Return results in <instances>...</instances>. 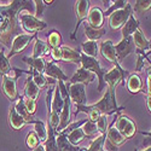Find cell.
I'll list each match as a JSON object with an SVG mask.
<instances>
[{"label":"cell","mask_w":151,"mask_h":151,"mask_svg":"<svg viewBox=\"0 0 151 151\" xmlns=\"http://www.w3.org/2000/svg\"><path fill=\"white\" fill-rule=\"evenodd\" d=\"M115 88H111V87H106V92L103 94L102 99L99 102L92 104V105H86L87 109H96L98 110L102 115L109 116L112 115L115 112H119L120 110H122V108H119L116 104V93H115Z\"/></svg>","instance_id":"7a4b0ae2"},{"label":"cell","mask_w":151,"mask_h":151,"mask_svg":"<svg viewBox=\"0 0 151 151\" xmlns=\"http://www.w3.org/2000/svg\"><path fill=\"white\" fill-rule=\"evenodd\" d=\"M45 76L47 79H52V80H58V81H63V82H68L69 79L67 75L63 73V70L56 64L55 62H48L46 63V68H45Z\"/></svg>","instance_id":"5bb4252c"},{"label":"cell","mask_w":151,"mask_h":151,"mask_svg":"<svg viewBox=\"0 0 151 151\" xmlns=\"http://www.w3.org/2000/svg\"><path fill=\"white\" fill-rule=\"evenodd\" d=\"M81 128L85 133V135L87 138H91V137H97V134L99 133V129L97 128V124L92 121H90L88 119L86 120V122L81 126Z\"/></svg>","instance_id":"8d00e7d4"},{"label":"cell","mask_w":151,"mask_h":151,"mask_svg":"<svg viewBox=\"0 0 151 151\" xmlns=\"http://www.w3.org/2000/svg\"><path fill=\"white\" fill-rule=\"evenodd\" d=\"M127 88L131 93L135 94V93H139L143 91V81L140 79V76L138 74H131L128 79H127Z\"/></svg>","instance_id":"484cf974"},{"label":"cell","mask_w":151,"mask_h":151,"mask_svg":"<svg viewBox=\"0 0 151 151\" xmlns=\"http://www.w3.org/2000/svg\"><path fill=\"white\" fill-rule=\"evenodd\" d=\"M87 18H88V24L91 27L100 29L103 27V24H104V12L102 11L100 7L94 6V7H92L90 10Z\"/></svg>","instance_id":"2e32d148"},{"label":"cell","mask_w":151,"mask_h":151,"mask_svg":"<svg viewBox=\"0 0 151 151\" xmlns=\"http://www.w3.org/2000/svg\"><path fill=\"white\" fill-rule=\"evenodd\" d=\"M81 67L86 70H88L91 73H93L97 79H98V88L97 91L100 93L104 87H106L105 82H104V75L106 74V70L103 69L100 67V63L97 58H92V57H88V56H85L83 53H81Z\"/></svg>","instance_id":"3957f363"},{"label":"cell","mask_w":151,"mask_h":151,"mask_svg":"<svg viewBox=\"0 0 151 151\" xmlns=\"http://www.w3.org/2000/svg\"><path fill=\"white\" fill-rule=\"evenodd\" d=\"M142 134L147 137L146 139L144 140V144H143L144 147H150L151 146V132H142Z\"/></svg>","instance_id":"bcb514c9"},{"label":"cell","mask_w":151,"mask_h":151,"mask_svg":"<svg viewBox=\"0 0 151 151\" xmlns=\"http://www.w3.org/2000/svg\"><path fill=\"white\" fill-rule=\"evenodd\" d=\"M26 145L29 150H34L36 146H39L40 145V140H39V138H37L36 133L34 131L29 132L27 134V138H26Z\"/></svg>","instance_id":"ab89813d"},{"label":"cell","mask_w":151,"mask_h":151,"mask_svg":"<svg viewBox=\"0 0 151 151\" xmlns=\"http://www.w3.org/2000/svg\"><path fill=\"white\" fill-rule=\"evenodd\" d=\"M103 151H105V150H103Z\"/></svg>","instance_id":"11a10c76"},{"label":"cell","mask_w":151,"mask_h":151,"mask_svg":"<svg viewBox=\"0 0 151 151\" xmlns=\"http://www.w3.org/2000/svg\"><path fill=\"white\" fill-rule=\"evenodd\" d=\"M27 74H30L32 76H33V81L34 83L39 87L40 90L42 88H46L47 85H48V81H47V78L45 76L44 74H39V73H35V71H26Z\"/></svg>","instance_id":"74e56055"},{"label":"cell","mask_w":151,"mask_h":151,"mask_svg":"<svg viewBox=\"0 0 151 151\" xmlns=\"http://www.w3.org/2000/svg\"><path fill=\"white\" fill-rule=\"evenodd\" d=\"M105 138H106V133H102L100 135L96 137L90 144V146L87 149H83V151H103Z\"/></svg>","instance_id":"836d02e7"},{"label":"cell","mask_w":151,"mask_h":151,"mask_svg":"<svg viewBox=\"0 0 151 151\" xmlns=\"http://www.w3.org/2000/svg\"><path fill=\"white\" fill-rule=\"evenodd\" d=\"M15 109H16V111L18 112V114L26 120L28 123H32V121H33V117L28 114V111H27V108H26V104H24V98L23 97H18V99H17V102H16V104H15Z\"/></svg>","instance_id":"d6a6232c"},{"label":"cell","mask_w":151,"mask_h":151,"mask_svg":"<svg viewBox=\"0 0 151 151\" xmlns=\"http://www.w3.org/2000/svg\"><path fill=\"white\" fill-rule=\"evenodd\" d=\"M32 123L34 124V132L36 133L40 143H45L47 139V126L40 120H33Z\"/></svg>","instance_id":"f546056e"},{"label":"cell","mask_w":151,"mask_h":151,"mask_svg":"<svg viewBox=\"0 0 151 151\" xmlns=\"http://www.w3.org/2000/svg\"><path fill=\"white\" fill-rule=\"evenodd\" d=\"M68 93L70 100L75 104V106H82L86 105L87 96H86V86L82 83H73L68 82Z\"/></svg>","instance_id":"9c48e42d"},{"label":"cell","mask_w":151,"mask_h":151,"mask_svg":"<svg viewBox=\"0 0 151 151\" xmlns=\"http://www.w3.org/2000/svg\"><path fill=\"white\" fill-rule=\"evenodd\" d=\"M34 5H35V17L37 19L42 21V15H44V7L45 4L42 0H34Z\"/></svg>","instance_id":"b9f144b4"},{"label":"cell","mask_w":151,"mask_h":151,"mask_svg":"<svg viewBox=\"0 0 151 151\" xmlns=\"http://www.w3.org/2000/svg\"><path fill=\"white\" fill-rule=\"evenodd\" d=\"M115 127L126 139L133 138V135L137 132L135 123L128 116H124V115H120L117 119H115Z\"/></svg>","instance_id":"30bf717a"},{"label":"cell","mask_w":151,"mask_h":151,"mask_svg":"<svg viewBox=\"0 0 151 151\" xmlns=\"http://www.w3.org/2000/svg\"><path fill=\"white\" fill-rule=\"evenodd\" d=\"M138 28H139V21H138V18L134 15H131L128 21L122 27V39L132 36Z\"/></svg>","instance_id":"d4e9b609"},{"label":"cell","mask_w":151,"mask_h":151,"mask_svg":"<svg viewBox=\"0 0 151 151\" xmlns=\"http://www.w3.org/2000/svg\"><path fill=\"white\" fill-rule=\"evenodd\" d=\"M131 15H133V10H132V6H131L129 3L126 5V7L112 12V14L109 16V27H110V29L111 30H119L120 28H122L126 24V22L128 21Z\"/></svg>","instance_id":"5b68a950"},{"label":"cell","mask_w":151,"mask_h":151,"mask_svg":"<svg viewBox=\"0 0 151 151\" xmlns=\"http://www.w3.org/2000/svg\"><path fill=\"white\" fill-rule=\"evenodd\" d=\"M9 124L12 129L21 131L24 126L28 124V122L16 111L15 106H12V108H10V111H9Z\"/></svg>","instance_id":"ffe728a7"},{"label":"cell","mask_w":151,"mask_h":151,"mask_svg":"<svg viewBox=\"0 0 151 151\" xmlns=\"http://www.w3.org/2000/svg\"><path fill=\"white\" fill-rule=\"evenodd\" d=\"M33 151H45V147H44V145H41V144H40L39 146H36Z\"/></svg>","instance_id":"681fc988"},{"label":"cell","mask_w":151,"mask_h":151,"mask_svg":"<svg viewBox=\"0 0 151 151\" xmlns=\"http://www.w3.org/2000/svg\"><path fill=\"white\" fill-rule=\"evenodd\" d=\"M70 108H71V100L68 96L64 98V105H63L62 112L59 115V124H58L55 133H58V134L62 133L70 124V120H71V109Z\"/></svg>","instance_id":"7c38bea8"},{"label":"cell","mask_w":151,"mask_h":151,"mask_svg":"<svg viewBox=\"0 0 151 151\" xmlns=\"http://www.w3.org/2000/svg\"><path fill=\"white\" fill-rule=\"evenodd\" d=\"M83 30H85V35L87 36L88 41H96V40L100 39V37L106 33V30L104 28H100V29L93 28L87 22L83 23Z\"/></svg>","instance_id":"4316f807"},{"label":"cell","mask_w":151,"mask_h":151,"mask_svg":"<svg viewBox=\"0 0 151 151\" xmlns=\"http://www.w3.org/2000/svg\"><path fill=\"white\" fill-rule=\"evenodd\" d=\"M47 139L44 143L45 151H58V145H57V137L55 133V129L51 127V124L47 121Z\"/></svg>","instance_id":"cb8c5ba5"},{"label":"cell","mask_w":151,"mask_h":151,"mask_svg":"<svg viewBox=\"0 0 151 151\" xmlns=\"http://www.w3.org/2000/svg\"><path fill=\"white\" fill-rule=\"evenodd\" d=\"M47 46L50 48H57V47H60L62 45V35L57 32V30H52L47 35V41H46Z\"/></svg>","instance_id":"d590c367"},{"label":"cell","mask_w":151,"mask_h":151,"mask_svg":"<svg viewBox=\"0 0 151 151\" xmlns=\"http://www.w3.org/2000/svg\"><path fill=\"white\" fill-rule=\"evenodd\" d=\"M106 140L111 144V145H114V146H116V147H119V146H121L126 140V138L117 131V128L115 127V120H114V122L111 123V126L108 128V131H106Z\"/></svg>","instance_id":"ac0fdd59"},{"label":"cell","mask_w":151,"mask_h":151,"mask_svg":"<svg viewBox=\"0 0 151 151\" xmlns=\"http://www.w3.org/2000/svg\"><path fill=\"white\" fill-rule=\"evenodd\" d=\"M22 60L29 65V71H35L39 74H44L46 68V62L42 58H33V57H23Z\"/></svg>","instance_id":"44dd1931"},{"label":"cell","mask_w":151,"mask_h":151,"mask_svg":"<svg viewBox=\"0 0 151 151\" xmlns=\"http://www.w3.org/2000/svg\"><path fill=\"white\" fill-rule=\"evenodd\" d=\"M96 124H97V128L99 129V132L106 133L108 128H106V116H105V115L100 116V117L98 119V121L96 122Z\"/></svg>","instance_id":"ee69618b"},{"label":"cell","mask_w":151,"mask_h":151,"mask_svg":"<svg viewBox=\"0 0 151 151\" xmlns=\"http://www.w3.org/2000/svg\"><path fill=\"white\" fill-rule=\"evenodd\" d=\"M34 1L27 0H12V3L7 7H0V42L5 47L11 48V44L14 39L19 35L21 28L18 16L23 10L29 12H35Z\"/></svg>","instance_id":"6da1fadb"},{"label":"cell","mask_w":151,"mask_h":151,"mask_svg":"<svg viewBox=\"0 0 151 151\" xmlns=\"http://www.w3.org/2000/svg\"><path fill=\"white\" fill-rule=\"evenodd\" d=\"M132 39L135 45V48L139 50V51H145V50L150 48V41L145 37V35L140 28H138L135 30V33L132 35Z\"/></svg>","instance_id":"603a6c76"},{"label":"cell","mask_w":151,"mask_h":151,"mask_svg":"<svg viewBox=\"0 0 151 151\" xmlns=\"http://www.w3.org/2000/svg\"><path fill=\"white\" fill-rule=\"evenodd\" d=\"M47 50L48 46L45 41H42L39 37H36L35 44H34V48H33V58H42V56L47 55Z\"/></svg>","instance_id":"4dcf8cb0"},{"label":"cell","mask_w":151,"mask_h":151,"mask_svg":"<svg viewBox=\"0 0 151 151\" xmlns=\"http://www.w3.org/2000/svg\"><path fill=\"white\" fill-rule=\"evenodd\" d=\"M57 145H58V151H83L82 147L71 145L63 133H59L57 137Z\"/></svg>","instance_id":"f1b7e54d"},{"label":"cell","mask_w":151,"mask_h":151,"mask_svg":"<svg viewBox=\"0 0 151 151\" xmlns=\"http://www.w3.org/2000/svg\"><path fill=\"white\" fill-rule=\"evenodd\" d=\"M24 73V70L21 69H15V76H10V75H6V76L3 78V93L4 96L10 100V102H15V100L18 99V91H17V80L21 75Z\"/></svg>","instance_id":"277c9868"},{"label":"cell","mask_w":151,"mask_h":151,"mask_svg":"<svg viewBox=\"0 0 151 151\" xmlns=\"http://www.w3.org/2000/svg\"><path fill=\"white\" fill-rule=\"evenodd\" d=\"M81 48H82V52L85 56H88L92 58H96L98 56V44L96 41H86L81 44Z\"/></svg>","instance_id":"1f68e13d"},{"label":"cell","mask_w":151,"mask_h":151,"mask_svg":"<svg viewBox=\"0 0 151 151\" xmlns=\"http://www.w3.org/2000/svg\"><path fill=\"white\" fill-rule=\"evenodd\" d=\"M150 53H151V41H150V48H149V52L146 53V56H147V55H150Z\"/></svg>","instance_id":"f5cc1de1"},{"label":"cell","mask_w":151,"mask_h":151,"mask_svg":"<svg viewBox=\"0 0 151 151\" xmlns=\"http://www.w3.org/2000/svg\"><path fill=\"white\" fill-rule=\"evenodd\" d=\"M135 45L133 42L132 36L124 37L122 39L117 45H115V51H116V57L119 62H122L126 57H128L131 53L135 52Z\"/></svg>","instance_id":"8fae6325"},{"label":"cell","mask_w":151,"mask_h":151,"mask_svg":"<svg viewBox=\"0 0 151 151\" xmlns=\"http://www.w3.org/2000/svg\"><path fill=\"white\" fill-rule=\"evenodd\" d=\"M11 65H10V60L7 59V57L5 56L4 48L0 50V76H6L11 71Z\"/></svg>","instance_id":"e575fe53"},{"label":"cell","mask_w":151,"mask_h":151,"mask_svg":"<svg viewBox=\"0 0 151 151\" xmlns=\"http://www.w3.org/2000/svg\"><path fill=\"white\" fill-rule=\"evenodd\" d=\"M134 10L139 14H145V12L151 10V0H137Z\"/></svg>","instance_id":"60d3db41"},{"label":"cell","mask_w":151,"mask_h":151,"mask_svg":"<svg viewBox=\"0 0 151 151\" xmlns=\"http://www.w3.org/2000/svg\"><path fill=\"white\" fill-rule=\"evenodd\" d=\"M62 62L73 63V64H80L81 65V53L78 52L69 46H62Z\"/></svg>","instance_id":"d6986e66"},{"label":"cell","mask_w":151,"mask_h":151,"mask_svg":"<svg viewBox=\"0 0 151 151\" xmlns=\"http://www.w3.org/2000/svg\"><path fill=\"white\" fill-rule=\"evenodd\" d=\"M100 53L102 56L110 63H119L117 57H116V51H115V45L112 44L111 40H105L100 44Z\"/></svg>","instance_id":"e0dca14e"},{"label":"cell","mask_w":151,"mask_h":151,"mask_svg":"<svg viewBox=\"0 0 151 151\" xmlns=\"http://www.w3.org/2000/svg\"><path fill=\"white\" fill-rule=\"evenodd\" d=\"M134 151H139V150H134ZM143 151H151V146L147 147V149H145V150H143Z\"/></svg>","instance_id":"816d5d0a"},{"label":"cell","mask_w":151,"mask_h":151,"mask_svg":"<svg viewBox=\"0 0 151 151\" xmlns=\"http://www.w3.org/2000/svg\"><path fill=\"white\" fill-rule=\"evenodd\" d=\"M147 91H146V94H149L151 92V67L147 68Z\"/></svg>","instance_id":"7dc6e473"},{"label":"cell","mask_w":151,"mask_h":151,"mask_svg":"<svg viewBox=\"0 0 151 151\" xmlns=\"http://www.w3.org/2000/svg\"><path fill=\"white\" fill-rule=\"evenodd\" d=\"M24 104H26L28 114L30 116L34 115L35 111H36V100H34V99H24Z\"/></svg>","instance_id":"7bdbcfd3"},{"label":"cell","mask_w":151,"mask_h":151,"mask_svg":"<svg viewBox=\"0 0 151 151\" xmlns=\"http://www.w3.org/2000/svg\"><path fill=\"white\" fill-rule=\"evenodd\" d=\"M146 96H150V97H151V92H150V93H149V94H146Z\"/></svg>","instance_id":"db71d44e"},{"label":"cell","mask_w":151,"mask_h":151,"mask_svg":"<svg viewBox=\"0 0 151 151\" xmlns=\"http://www.w3.org/2000/svg\"><path fill=\"white\" fill-rule=\"evenodd\" d=\"M146 106H147V110L151 114V97L150 96H146Z\"/></svg>","instance_id":"c3c4849f"},{"label":"cell","mask_w":151,"mask_h":151,"mask_svg":"<svg viewBox=\"0 0 151 151\" xmlns=\"http://www.w3.org/2000/svg\"><path fill=\"white\" fill-rule=\"evenodd\" d=\"M51 57H52L53 62L62 60V50H60V47H57V48H52L51 50Z\"/></svg>","instance_id":"f6af8a7d"},{"label":"cell","mask_w":151,"mask_h":151,"mask_svg":"<svg viewBox=\"0 0 151 151\" xmlns=\"http://www.w3.org/2000/svg\"><path fill=\"white\" fill-rule=\"evenodd\" d=\"M127 70H124L123 68H121V65L119 63L114 65L111 70H109L105 75H104V82L106 85V87H111V88H115L122 82L123 85H126V75H127Z\"/></svg>","instance_id":"52a82bcc"},{"label":"cell","mask_w":151,"mask_h":151,"mask_svg":"<svg viewBox=\"0 0 151 151\" xmlns=\"http://www.w3.org/2000/svg\"><path fill=\"white\" fill-rule=\"evenodd\" d=\"M90 12V1L87 0H79V1L75 3V14H76V26H75V29L71 34V39H75V34L78 32V28L80 26V23L87 18Z\"/></svg>","instance_id":"4fadbf2b"},{"label":"cell","mask_w":151,"mask_h":151,"mask_svg":"<svg viewBox=\"0 0 151 151\" xmlns=\"http://www.w3.org/2000/svg\"><path fill=\"white\" fill-rule=\"evenodd\" d=\"M44 3H46V5H51V4H53L55 1H53V0H50V1H47V0H46V1H44Z\"/></svg>","instance_id":"f907efd6"},{"label":"cell","mask_w":151,"mask_h":151,"mask_svg":"<svg viewBox=\"0 0 151 151\" xmlns=\"http://www.w3.org/2000/svg\"><path fill=\"white\" fill-rule=\"evenodd\" d=\"M39 94H40V88L34 83L32 75L28 74V78L26 80V85H24V96H26L27 99L36 100V98L39 97Z\"/></svg>","instance_id":"7402d4cb"},{"label":"cell","mask_w":151,"mask_h":151,"mask_svg":"<svg viewBox=\"0 0 151 151\" xmlns=\"http://www.w3.org/2000/svg\"><path fill=\"white\" fill-rule=\"evenodd\" d=\"M18 21L21 22L22 28L28 32V34H36L37 32H41L47 27V24L44 21L37 19L30 14H19Z\"/></svg>","instance_id":"8992f818"},{"label":"cell","mask_w":151,"mask_h":151,"mask_svg":"<svg viewBox=\"0 0 151 151\" xmlns=\"http://www.w3.org/2000/svg\"><path fill=\"white\" fill-rule=\"evenodd\" d=\"M34 37H36V34L21 33L19 35H17L15 39H14V41H12V44H11L10 52H9V55L6 56L7 59L10 60V58H12L15 55L23 52L24 50H26V47L30 44V41L34 39Z\"/></svg>","instance_id":"ba28073f"},{"label":"cell","mask_w":151,"mask_h":151,"mask_svg":"<svg viewBox=\"0 0 151 151\" xmlns=\"http://www.w3.org/2000/svg\"><path fill=\"white\" fill-rule=\"evenodd\" d=\"M128 4V1H124V0H117V1H108V5H110L109 7H106L105 12H104V17H109L112 12H115L117 10H121L123 7H126V5Z\"/></svg>","instance_id":"f35d334b"},{"label":"cell","mask_w":151,"mask_h":151,"mask_svg":"<svg viewBox=\"0 0 151 151\" xmlns=\"http://www.w3.org/2000/svg\"><path fill=\"white\" fill-rule=\"evenodd\" d=\"M64 135L67 137L68 142H69L71 145H75V146H78V145L85 139V138H86V135H85V133H83V131H82L81 127L74 128V129H71L69 133H67V134H64Z\"/></svg>","instance_id":"83f0119b"},{"label":"cell","mask_w":151,"mask_h":151,"mask_svg":"<svg viewBox=\"0 0 151 151\" xmlns=\"http://www.w3.org/2000/svg\"><path fill=\"white\" fill-rule=\"evenodd\" d=\"M96 75L88 70L83 69L82 67L78 69V71L73 75V78L69 80V83L73 85V83H82V85H90L92 83L94 80H96Z\"/></svg>","instance_id":"9a60e30c"}]
</instances>
